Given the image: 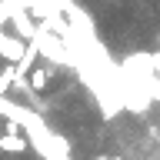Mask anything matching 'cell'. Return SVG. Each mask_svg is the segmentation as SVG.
I'll use <instances>...</instances> for the list:
<instances>
[]
</instances>
